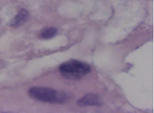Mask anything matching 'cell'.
<instances>
[{
  "label": "cell",
  "mask_w": 154,
  "mask_h": 113,
  "mask_svg": "<svg viewBox=\"0 0 154 113\" xmlns=\"http://www.w3.org/2000/svg\"><path fill=\"white\" fill-rule=\"evenodd\" d=\"M30 96L37 101L49 103H63L66 101V94L50 88L33 87L29 90Z\"/></svg>",
  "instance_id": "1"
},
{
  "label": "cell",
  "mask_w": 154,
  "mask_h": 113,
  "mask_svg": "<svg viewBox=\"0 0 154 113\" xmlns=\"http://www.w3.org/2000/svg\"><path fill=\"white\" fill-rule=\"evenodd\" d=\"M79 105L88 106V105H100V101L97 95L94 94H87L84 98H82L79 102Z\"/></svg>",
  "instance_id": "4"
},
{
  "label": "cell",
  "mask_w": 154,
  "mask_h": 113,
  "mask_svg": "<svg viewBox=\"0 0 154 113\" xmlns=\"http://www.w3.org/2000/svg\"><path fill=\"white\" fill-rule=\"evenodd\" d=\"M28 16H29V13L25 9H21L19 11V13L12 20L11 25L13 27H19V26H21L22 24H23L26 22V20L28 19Z\"/></svg>",
  "instance_id": "3"
},
{
  "label": "cell",
  "mask_w": 154,
  "mask_h": 113,
  "mask_svg": "<svg viewBox=\"0 0 154 113\" xmlns=\"http://www.w3.org/2000/svg\"><path fill=\"white\" fill-rule=\"evenodd\" d=\"M60 72L67 79L78 80L87 75L90 72V67L88 64L79 61H69L60 67Z\"/></svg>",
  "instance_id": "2"
},
{
  "label": "cell",
  "mask_w": 154,
  "mask_h": 113,
  "mask_svg": "<svg viewBox=\"0 0 154 113\" xmlns=\"http://www.w3.org/2000/svg\"><path fill=\"white\" fill-rule=\"evenodd\" d=\"M56 33H57V29L51 27V28L43 30L41 34V37L43 39H51L56 34Z\"/></svg>",
  "instance_id": "5"
}]
</instances>
